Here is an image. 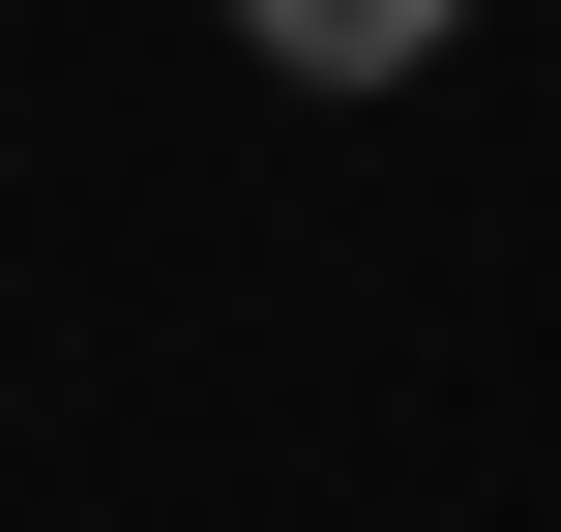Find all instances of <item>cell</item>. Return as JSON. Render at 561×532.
I'll return each instance as SVG.
<instances>
[{
  "mask_svg": "<svg viewBox=\"0 0 561 532\" xmlns=\"http://www.w3.org/2000/svg\"><path fill=\"white\" fill-rule=\"evenodd\" d=\"M237 30H266V59H296V89H414V59H444V30H473V0H237Z\"/></svg>",
  "mask_w": 561,
  "mask_h": 532,
  "instance_id": "obj_1",
  "label": "cell"
}]
</instances>
